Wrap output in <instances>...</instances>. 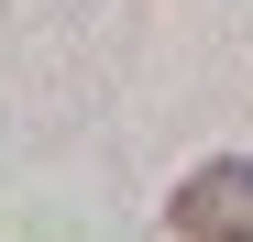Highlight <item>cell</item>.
Returning <instances> with one entry per match:
<instances>
[{"mask_svg": "<svg viewBox=\"0 0 253 242\" xmlns=\"http://www.w3.org/2000/svg\"><path fill=\"white\" fill-rule=\"evenodd\" d=\"M154 242H253V165L242 154H209L198 176H176Z\"/></svg>", "mask_w": 253, "mask_h": 242, "instance_id": "obj_1", "label": "cell"}]
</instances>
